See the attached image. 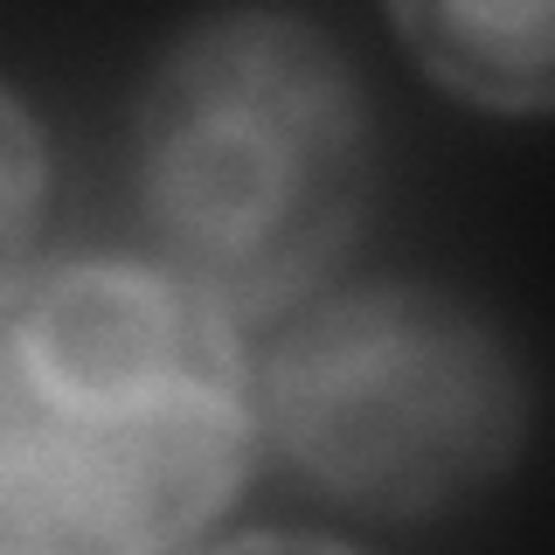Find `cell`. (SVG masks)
<instances>
[{"instance_id":"obj_6","label":"cell","mask_w":555,"mask_h":555,"mask_svg":"<svg viewBox=\"0 0 555 555\" xmlns=\"http://www.w3.org/2000/svg\"><path fill=\"white\" fill-rule=\"evenodd\" d=\"M202 555H361L334 542V534H306V528H264V534H236L222 548H202Z\"/></svg>"},{"instance_id":"obj_3","label":"cell","mask_w":555,"mask_h":555,"mask_svg":"<svg viewBox=\"0 0 555 555\" xmlns=\"http://www.w3.org/2000/svg\"><path fill=\"white\" fill-rule=\"evenodd\" d=\"M257 424L320 493L424 520L486 493L528 444L514 340L424 278L312 299L257 369Z\"/></svg>"},{"instance_id":"obj_5","label":"cell","mask_w":555,"mask_h":555,"mask_svg":"<svg viewBox=\"0 0 555 555\" xmlns=\"http://www.w3.org/2000/svg\"><path fill=\"white\" fill-rule=\"evenodd\" d=\"M42 195H49L42 126H35V112L0 83V278L22 264V250L35 236V216H42Z\"/></svg>"},{"instance_id":"obj_1","label":"cell","mask_w":555,"mask_h":555,"mask_svg":"<svg viewBox=\"0 0 555 555\" xmlns=\"http://www.w3.org/2000/svg\"><path fill=\"white\" fill-rule=\"evenodd\" d=\"M257 375L160 257L0 278V555H173L236 500Z\"/></svg>"},{"instance_id":"obj_2","label":"cell","mask_w":555,"mask_h":555,"mask_svg":"<svg viewBox=\"0 0 555 555\" xmlns=\"http://www.w3.org/2000/svg\"><path fill=\"white\" fill-rule=\"evenodd\" d=\"M153 257L230 320L299 306L375 195V126L347 49L306 14H202L160 49L132 112Z\"/></svg>"},{"instance_id":"obj_4","label":"cell","mask_w":555,"mask_h":555,"mask_svg":"<svg viewBox=\"0 0 555 555\" xmlns=\"http://www.w3.org/2000/svg\"><path fill=\"white\" fill-rule=\"evenodd\" d=\"M389 22L403 35L410 63L444 98L507 118L555 112V0H528V8L424 0V8H396Z\"/></svg>"}]
</instances>
